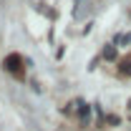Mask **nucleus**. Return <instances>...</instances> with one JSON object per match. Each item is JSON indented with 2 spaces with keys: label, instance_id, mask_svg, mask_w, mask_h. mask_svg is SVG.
I'll return each instance as SVG.
<instances>
[{
  "label": "nucleus",
  "instance_id": "obj_2",
  "mask_svg": "<svg viewBox=\"0 0 131 131\" xmlns=\"http://www.w3.org/2000/svg\"><path fill=\"white\" fill-rule=\"evenodd\" d=\"M76 106H78V118H81V124L88 126V121H91V106L83 103V101H76Z\"/></svg>",
  "mask_w": 131,
  "mask_h": 131
},
{
  "label": "nucleus",
  "instance_id": "obj_5",
  "mask_svg": "<svg viewBox=\"0 0 131 131\" xmlns=\"http://www.w3.org/2000/svg\"><path fill=\"white\" fill-rule=\"evenodd\" d=\"M121 71H124V73H129V76H131V61H129V63L124 61V63H121Z\"/></svg>",
  "mask_w": 131,
  "mask_h": 131
},
{
  "label": "nucleus",
  "instance_id": "obj_6",
  "mask_svg": "<svg viewBox=\"0 0 131 131\" xmlns=\"http://www.w3.org/2000/svg\"><path fill=\"white\" fill-rule=\"evenodd\" d=\"M129 111H131V101H129Z\"/></svg>",
  "mask_w": 131,
  "mask_h": 131
},
{
  "label": "nucleus",
  "instance_id": "obj_3",
  "mask_svg": "<svg viewBox=\"0 0 131 131\" xmlns=\"http://www.w3.org/2000/svg\"><path fill=\"white\" fill-rule=\"evenodd\" d=\"M103 58H106V61H116V48L114 46H106V48H103Z\"/></svg>",
  "mask_w": 131,
  "mask_h": 131
},
{
  "label": "nucleus",
  "instance_id": "obj_1",
  "mask_svg": "<svg viewBox=\"0 0 131 131\" xmlns=\"http://www.w3.org/2000/svg\"><path fill=\"white\" fill-rule=\"evenodd\" d=\"M3 66H5V71L8 73H13V76H18V78H23V73H25V61H23V56L20 53H10V56H5V61H3Z\"/></svg>",
  "mask_w": 131,
  "mask_h": 131
},
{
  "label": "nucleus",
  "instance_id": "obj_4",
  "mask_svg": "<svg viewBox=\"0 0 131 131\" xmlns=\"http://www.w3.org/2000/svg\"><path fill=\"white\" fill-rule=\"evenodd\" d=\"M118 43H121V46L131 43V33H124V35H118Z\"/></svg>",
  "mask_w": 131,
  "mask_h": 131
}]
</instances>
